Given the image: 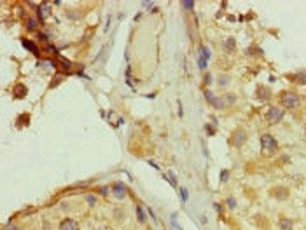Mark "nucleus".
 Returning a JSON list of instances; mask_svg holds the SVG:
<instances>
[{
  "label": "nucleus",
  "instance_id": "nucleus-1",
  "mask_svg": "<svg viewBox=\"0 0 306 230\" xmlns=\"http://www.w3.org/2000/svg\"><path fill=\"white\" fill-rule=\"evenodd\" d=\"M280 103L285 108H297L299 106V96L296 94L294 91H284L280 94Z\"/></svg>",
  "mask_w": 306,
  "mask_h": 230
},
{
  "label": "nucleus",
  "instance_id": "nucleus-2",
  "mask_svg": "<svg viewBox=\"0 0 306 230\" xmlns=\"http://www.w3.org/2000/svg\"><path fill=\"white\" fill-rule=\"evenodd\" d=\"M284 115H285V112H284V108H278V106H271L268 112H266V120H268L269 124H278L282 119H284Z\"/></svg>",
  "mask_w": 306,
  "mask_h": 230
},
{
  "label": "nucleus",
  "instance_id": "nucleus-3",
  "mask_svg": "<svg viewBox=\"0 0 306 230\" xmlns=\"http://www.w3.org/2000/svg\"><path fill=\"white\" fill-rule=\"evenodd\" d=\"M261 147H262L264 152H275L276 147H278V143H276V139L271 134L264 133V134H261Z\"/></svg>",
  "mask_w": 306,
  "mask_h": 230
},
{
  "label": "nucleus",
  "instance_id": "nucleus-4",
  "mask_svg": "<svg viewBox=\"0 0 306 230\" xmlns=\"http://www.w3.org/2000/svg\"><path fill=\"white\" fill-rule=\"evenodd\" d=\"M245 139H247V134H245V131L238 129V131H234L233 138H231V145H233V147H236V148H240V147L245 143Z\"/></svg>",
  "mask_w": 306,
  "mask_h": 230
},
{
  "label": "nucleus",
  "instance_id": "nucleus-5",
  "mask_svg": "<svg viewBox=\"0 0 306 230\" xmlns=\"http://www.w3.org/2000/svg\"><path fill=\"white\" fill-rule=\"evenodd\" d=\"M205 98H207V101L210 103L212 106H213V108H217V110H220V108L224 106V101H222V99H219V98H215V96H213V93H212V91H208V89L205 91Z\"/></svg>",
  "mask_w": 306,
  "mask_h": 230
},
{
  "label": "nucleus",
  "instance_id": "nucleus-6",
  "mask_svg": "<svg viewBox=\"0 0 306 230\" xmlns=\"http://www.w3.org/2000/svg\"><path fill=\"white\" fill-rule=\"evenodd\" d=\"M59 230H79V225H77L75 220H72V218H65V220L59 223Z\"/></svg>",
  "mask_w": 306,
  "mask_h": 230
},
{
  "label": "nucleus",
  "instance_id": "nucleus-7",
  "mask_svg": "<svg viewBox=\"0 0 306 230\" xmlns=\"http://www.w3.org/2000/svg\"><path fill=\"white\" fill-rule=\"evenodd\" d=\"M37 12H38V19H40V21L47 19L49 16H51V5H49V4H42V5H38Z\"/></svg>",
  "mask_w": 306,
  "mask_h": 230
},
{
  "label": "nucleus",
  "instance_id": "nucleus-8",
  "mask_svg": "<svg viewBox=\"0 0 306 230\" xmlns=\"http://www.w3.org/2000/svg\"><path fill=\"white\" fill-rule=\"evenodd\" d=\"M112 193H114L117 199H124V195H126V185L115 183L114 187H112Z\"/></svg>",
  "mask_w": 306,
  "mask_h": 230
},
{
  "label": "nucleus",
  "instance_id": "nucleus-9",
  "mask_svg": "<svg viewBox=\"0 0 306 230\" xmlns=\"http://www.w3.org/2000/svg\"><path fill=\"white\" fill-rule=\"evenodd\" d=\"M273 197L275 199H278V201H285L289 197V190L287 188H284V187H278V188H275L273 190Z\"/></svg>",
  "mask_w": 306,
  "mask_h": 230
},
{
  "label": "nucleus",
  "instance_id": "nucleus-10",
  "mask_svg": "<svg viewBox=\"0 0 306 230\" xmlns=\"http://www.w3.org/2000/svg\"><path fill=\"white\" fill-rule=\"evenodd\" d=\"M26 91H28V89H26V86H23V84H18V86H16V87H14V98H16V99H23V98H25V96H26Z\"/></svg>",
  "mask_w": 306,
  "mask_h": 230
},
{
  "label": "nucleus",
  "instance_id": "nucleus-11",
  "mask_svg": "<svg viewBox=\"0 0 306 230\" xmlns=\"http://www.w3.org/2000/svg\"><path fill=\"white\" fill-rule=\"evenodd\" d=\"M21 44H23V47H25V49H28V51H30V52H33V54H35V56H38L37 45H35V44H33V42H32V40H26V38H23V40H21Z\"/></svg>",
  "mask_w": 306,
  "mask_h": 230
},
{
  "label": "nucleus",
  "instance_id": "nucleus-12",
  "mask_svg": "<svg viewBox=\"0 0 306 230\" xmlns=\"http://www.w3.org/2000/svg\"><path fill=\"white\" fill-rule=\"evenodd\" d=\"M278 225H280L282 230H292V227H294L292 220H289V218H280L278 220Z\"/></svg>",
  "mask_w": 306,
  "mask_h": 230
},
{
  "label": "nucleus",
  "instance_id": "nucleus-13",
  "mask_svg": "<svg viewBox=\"0 0 306 230\" xmlns=\"http://www.w3.org/2000/svg\"><path fill=\"white\" fill-rule=\"evenodd\" d=\"M259 99H264V101H268L269 98H271V93H269V87H261L259 89Z\"/></svg>",
  "mask_w": 306,
  "mask_h": 230
},
{
  "label": "nucleus",
  "instance_id": "nucleus-14",
  "mask_svg": "<svg viewBox=\"0 0 306 230\" xmlns=\"http://www.w3.org/2000/svg\"><path fill=\"white\" fill-rule=\"evenodd\" d=\"M224 45H226V51H228V52H233V51L236 49V40H234V38H228Z\"/></svg>",
  "mask_w": 306,
  "mask_h": 230
},
{
  "label": "nucleus",
  "instance_id": "nucleus-15",
  "mask_svg": "<svg viewBox=\"0 0 306 230\" xmlns=\"http://www.w3.org/2000/svg\"><path fill=\"white\" fill-rule=\"evenodd\" d=\"M163 178L172 185V187H177V178H175V174L173 172H168V174H163Z\"/></svg>",
  "mask_w": 306,
  "mask_h": 230
},
{
  "label": "nucleus",
  "instance_id": "nucleus-16",
  "mask_svg": "<svg viewBox=\"0 0 306 230\" xmlns=\"http://www.w3.org/2000/svg\"><path fill=\"white\" fill-rule=\"evenodd\" d=\"M198 51H199V58H203V59H207V61H208V58H210V51H208V47L201 45Z\"/></svg>",
  "mask_w": 306,
  "mask_h": 230
},
{
  "label": "nucleus",
  "instance_id": "nucleus-17",
  "mask_svg": "<svg viewBox=\"0 0 306 230\" xmlns=\"http://www.w3.org/2000/svg\"><path fill=\"white\" fill-rule=\"evenodd\" d=\"M290 78H294L299 86H306V73H297L296 77H290Z\"/></svg>",
  "mask_w": 306,
  "mask_h": 230
},
{
  "label": "nucleus",
  "instance_id": "nucleus-18",
  "mask_svg": "<svg viewBox=\"0 0 306 230\" xmlns=\"http://www.w3.org/2000/svg\"><path fill=\"white\" fill-rule=\"evenodd\" d=\"M136 218L140 223H145V213L142 209V206H136Z\"/></svg>",
  "mask_w": 306,
  "mask_h": 230
},
{
  "label": "nucleus",
  "instance_id": "nucleus-19",
  "mask_svg": "<svg viewBox=\"0 0 306 230\" xmlns=\"http://www.w3.org/2000/svg\"><path fill=\"white\" fill-rule=\"evenodd\" d=\"M84 199H86V202H88V204H89L91 208H93V206L96 204V195H93V193H88V195H86Z\"/></svg>",
  "mask_w": 306,
  "mask_h": 230
},
{
  "label": "nucleus",
  "instance_id": "nucleus-20",
  "mask_svg": "<svg viewBox=\"0 0 306 230\" xmlns=\"http://www.w3.org/2000/svg\"><path fill=\"white\" fill-rule=\"evenodd\" d=\"M26 28H28V30H30V32H33V30H35V28H37V21H35V19H26Z\"/></svg>",
  "mask_w": 306,
  "mask_h": 230
},
{
  "label": "nucleus",
  "instance_id": "nucleus-21",
  "mask_svg": "<svg viewBox=\"0 0 306 230\" xmlns=\"http://www.w3.org/2000/svg\"><path fill=\"white\" fill-rule=\"evenodd\" d=\"M59 61H61V68H63V70H65V72H67V70H70V68H72V63H70V61H67V59H65V58H61V59H59Z\"/></svg>",
  "mask_w": 306,
  "mask_h": 230
},
{
  "label": "nucleus",
  "instance_id": "nucleus-22",
  "mask_svg": "<svg viewBox=\"0 0 306 230\" xmlns=\"http://www.w3.org/2000/svg\"><path fill=\"white\" fill-rule=\"evenodd\" d=\"M180 197H182V202H187V199H189V192L186 190V188H180Z\"/></svg>",
  "mask_w": 306,
  "mask_h": 230
},
{
  "label": "nucleus",
  "instance_id": "nucleus-23",
  "mask_svg": "<svg viewBox=\"0 0 306 230\" xmlns=\"http://www.w3.org/2000/svg\"><path fill=\"white\" fill-rule=\"evenodd\" d=\"M182 7H184V9H192V7H194V2H192V0H184V2H182Z\"/></svg>",
  "mask_w": 306,
  "mask_h": 230
},
{
  "label": "nucleus",
  "instance_id": "nucleus-24",
  "mask_svg": "<svg viewBox=\"0 0 306 230\" xmlns=\"http://www.w3.org/2000/svg\"><path fill=\"white\" fill-rule=\"evenodd\" d=\"M228 178H229V171L228 169L220 171V181H228Z\"/></svg>",
  "mask_w": 306,
  "mask_h": 230
},
{
  "label": "nucleus",
  "instance_id": "nucleus-25",
  "mask_svg": "<svg viewBox=\"0 0 306 230\" xmlns=\"http://www.w3.org/2000/svg\"><path fill=\"white\" fill-rule=\"evenodd\" d=\"M198 66H199L201 70H205V68H207V59H203V58H199V59H198Z\"/></svg>",
  "mask_w": 306,
  "mask_h": 230
},
{
  "label": "nucleus",
  "instance_id": "nucleus-26",
  "mask_svg": "<svg viewBox=\"0 0 306 230\" xmlns=\"http://www.w3.org/2000/svg\"><path fill=\"white\" fill-rule=\"evenodd\" d=\"M226 202H228V206H229L231 209H234V208H236V201H234V199H233V197H229V199H228V201H226Z\"/></svg>",
  "mask_w": 306,
  "mask_h": 230
},
{
  "label": "nucleus",
  "instance_id": "nucleus-27",
  "mask_svg": "<svg viewBox=\"0 0 306 230\" xmlns=\"http://www.w3.org/2000/svg\"><path fill=\"white\" fill-rule=\"evenodd\" d=\"M205 131H207V134H210V136H213V134H215V131H213V127H212V126H208V124L205 126Z\"/></svg>",
  "mask_w": 306,
  "mask_h": 230
},
{
  "label": "nucleus",
  "instance_id": "nucleus-28",
  "mask_svg": "<svg viewBox=\"0 0 306 230\" xmlns=\"http://www.w3.org/2000/svg\"><path fill=\"white\" fill-rule=\"evenodd\" d=\"M205 84H207V86L212 84V75H210V73H207V75H205Z\"/></svg>",
  "mask_w": 306,
  "mask_h": 230
},
{
  "label": "nucleus",
  "instance_id": "nucleus-29",
  "mask_svg": "<svg viewBox=\"0 0 306 230\" xmlns=\"http://www.w3.org/2000/svg\"><path fill=\"white\" fill-rule=\"evenodd\" d=\"M219 84H220V86H228V84H229V80H228V78H220V80H219Z\"/></svg>",
  "mask_w": 306,
  "mask_h": 230
},
{
  "label": "nucleus",
  "instance_id": "nucleus-30",
  "mask_svg": "<svg viewBox=\"0 0 306 230\" xmlns=\"http://www.w3.org/2000/svg\"><path fill=\"white\" fill-rule=\"evenodd\" d=\"M100 193H102V195H107V193H109L107 187H102V188H100Z\"/></svg>",
  "mask_w": 306,
  "mask_h": 230
},
{
  "label": "nucleus",
  "instance_id": "nucleus-31",
  "mask_svg": "<svg viewBox=\"0 0 306 230\" xmlns=\"http://www.w3.org/2000/svg\"><path fill=\"white\" fill-rule=\"evenodd\" d=\"M178 115H180V119H182V115H184V110H182V103H178Z\"/></svg>",
  "mask_w": 306,
  "mask_h": 230
},
{
  "label": "nucleus",
  "instance_id": "nucleus-32",
  "mask_svg": "<svg viewBox=\"0 0 306 230\" xmlns=\"http://www.w3.org/2000/svg\"><path fill=\"white\" fill-rule=\"evenodd\" d=\"M38 38H40V40H47V35H46V33H38Z\"/></svg>",
  "mask_w": 306,
  "mask_h": 230
},
{
  "label": "nucleus",
  "instance_id": "nucleus-33",
  "mask_svg": "<svg viewBox=\"0 0 306 230\" xmlns=\"http://www.w3.org/2000/svg\"><path fill=\"white\" fill-rule=\"evenodd\" d=\"M147 162H149V164H151V166H152V167H156V169H159V166H157V164H156V162H152V160H147Z\"/></svg>",
  "mask_w": 306,
  "mask_h": 230
},
{
  "label": "nucleus",
  "instance_id": "nucleus-34",
  "mask_svg": "<svg viewBox=\"0 0 306 230\" xmlns=\"http://www.w3.org/2000/svg\"><path fill=\"white\" fill-rule=\"evenodd\" d=\"M228 101H229V103H234V96H228Z\"/></svg>",
  "mask_w": 306,
  "mask_h": 230
},
{
  "label": "nucleus",
  "instance_id": "nucleus-35",
  "mask_svg": "<svg viewBox=\"0 0 306 230\" xmlns=\"http://www.w3.org/2000/svg\"><path fill=\"white\" fill-rule=\"evenodd\" d=\"M305 133H306V127H305Z\"/></svg>",
  "mask_w": 306,
  "mask_h": 230
}]
</instances>
